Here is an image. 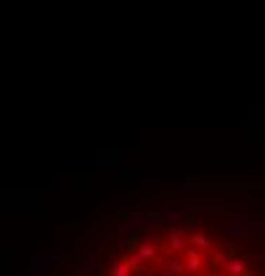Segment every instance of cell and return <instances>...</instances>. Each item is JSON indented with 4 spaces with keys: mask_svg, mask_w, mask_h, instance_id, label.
<instances>
[{
    "mask_svg": "<svg viewBox=\"0 0 265 276\" xmlns=\"http://www.w3.org/2000/svg\"><path fill=\"white\" fill-rule=\"evenodd\" d=\"M56 263V255H35V276H43V271H50Z\"/></svg>",
    "mask_w": 265,
    "mask_h": 276,
    "instance_id": "4",
    "label": "cell"
},
{
    "mask_svg": "<svg viewBox=\"0 0 265 276\" xmlns=\"http://www.w3.org/2000/svg\"><path fill=\"white\" fill-rule=\"evenodd\" d=\"M186 271H191V274H202V268H204V258L199 255V250H188L186 252Z\"/></svg>",
    "mask_w": 265,
    "mask_h": 276,
    "instance_id": "1",
    "label": "cell"
},
{
    "mask_svg": "<svg viewBox=\"0 0 265 276\" xmlns=\"http://www.w3.org/2000/svg\"><path fill=\"white\" fill-rule=\"evenodd\" d=\"M188 242L196 247V250H212V239L207 234H199V231H194V234L188 236Z\"/></svg>",
    "mask_w": 265,
    "mask_h": 276,
    "instance_id": "8",
    "label": "cell"
},
{
    "mask_svg": "<svg viewBox=\"0 0 265 276\" xmlns=\"http://www.w3.org/2000/svg\"><path fill=\"white\" fill-rule=\"evenodd\" d=\"M255 260H257V263H263V266H265V255H255Z\"/></svg>",
    "mask_w": 265,
    "mask_h": 276,
    "instance_id": "12",
    "label": "cell"
},
{
    "mask_svg": "<svg viewBox=\"0 0 265 276\" xmlns=\"http://www.w3.org/2000/svg\"><path fill=\"white\" fill-rule=\"evenodd\" d=\"M183 239H186V231L180 226H172L170 231H167V242H170V252H180L183 250Z\"/></svg>",
    "mask_w": 265,
    "mask_h": 276,
    "instance_id": "2",
    "label": "cell"
},
{
    "mask_svg": "<svg viewBox=\"0 0 265 276\" xmlns=\"http://www.w3.org/2000/svg\"><path fill=\"white\" fill-rule=\"evenodd\" d=\"M225 274L228 276H247V263L241 260V258H231V260L225 263Z\"/></svg>",
    "mask_w": 265,
    "mask_h": 276,
    "instance_id": "5",
    "label": "cell"
},
{
    "mask_svg": "<svg viewBox=\"0 0 265 276\" xmlns=\"http://www.w3.org/2000/svg\"><path fill=\"white\" fill-rule=\"evenodd\" d=\"M225 231H228V234H234V236H247V234H249V223H241V221L228 223Z\"/></svg>",
    "mask_w": 265,
    "mask_h": 276,
    "instance_id": "9",
    "label": "cell"
},
{
    "mask_svg": "<svg viewBox=\"0 0 265 276\" xmlns=\"http://www.w3.org/2000/svg\"><path fill=\"white\" fill-rule=\"evenodd\" d=\"M135 255H138L143 263H151V260H156V247H154V244H149V242H143V244H138Z\"/></svg>",
    "mask_w": 265,
    "mask_h": 276,
    "instance_id": "7",
    "label": "cell"
},
{
    "mask_svg": "<svg viewBox=\"0 0 265 276\" xmlns=\"http://www.w3.org/2000/svg\"><path fill=\"white\" fill-rule=\"evenodd\" d=\"M140 276H159V274H140Z\"/></svg>",
    "mask_w": 265,
    "mask_h": 276,
    "instance_id": "14",
    "label": "cell"
},
{
    "mask_svg": "<svg viewBox=\"0 0 265 276\" xmlns=\"http://www.w3.org/2000/svg\"><path fill=\"white\" fill-rule=\"evenodd\" d=\"M154 221H159V223H167V226L172 228V223H178V221H188V215H186V212H178V210H172V212H159V215H156Z\"/></svg>",
    "mask_w": 265,
    "mask_h": 276,
    "instance_id": "6",
    "label": "cell"
},
{
    "mask_svg": "<svg viewBox=\"0 0 265 276\" xmlns=\"http://www.w3.org/2000/svg\"><path fill=\"white\" fill-rule=\"evenodd\" d=\"M212 276H228V274H212Z\"/></svg>",
    "mask_w": 265,
    "mask_h": 276,
    "instance_id": "15",
    "label": "cell"
},
{
    "mask_svg": "<svg viewBox=\"0 0 265 276\" xmlns=\"http://www.w3.org/2000/svg\"><path fill=\"white\" fill-rule=\"evenodd\" d=\"M159 276H172L170 271H165V268H162V271H159Z\"/></svg>",
    "mask_w": 265,
    "mask_h": 276,
    "instance_id": "13",
    "label": "cell"
},
{
    "mask_svg": "<svg viewBox=\"0 0 265 276\" xmlns=\"http://www.w3.org/2000/svg\"><path fill=\"white\" fill-rule=\"evenodd\" d=\"M162 268L170 271L172 276H183L186 274V266H183V263H178V260H165V266H162Z\"/></svg>",
    "mask_w": 265,
    "mask_h": 276,
    "instance_id": "10",
    "label": "cell"
},
{
    "mask_svg": "<svg viewBox=\"0 0 265 276\" xmlns=\"http://www.w3.org/2000/svg\"><path fill=\"white\" fill-rule=\"evenodd\" d=\"M146 223H140V215H130L127 221H122L120 223V234L122 236H130V234H135V231H140Z\"/></svg>",
    "mask_w": 265,
    "mask_h": 276,
    "instance_id": "3",
    "label": "cell"
},
{
    "mask_svg": "<svg viewBox=\"0 0 265 276\" xmlns=\"http://www.w3.org/2000/svg\"><path fill=\"white\" fill-rule=\"evenodd\" d=\"M127 266H130L133 271H140V268H143V260H140V258L133 252V255H127Z\"/></svg>",
    "mask_w": 265,
    "mask_h": 276,
    "instance_id": "11",
    "label": "cell"
}]
</instances>
